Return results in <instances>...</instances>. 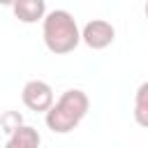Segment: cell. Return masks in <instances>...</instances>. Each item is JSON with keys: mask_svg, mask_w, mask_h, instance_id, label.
Masks as SVG:
<instances>
[{"mask_svg": "<svg viewBox=\"0 0 148 148\" xmlns=\"http://www.w3.org/2000/svg\"><path fill=\"white\" fill-rule=\"evenodd\" d=\"M134 120L139 127L148 130V81H143L134 92Z\"/></svg>", "mask_w": 148, "mask_h": 148, "instance_id": "cell-7", "label": "cell"}, {"mask_svg": "<svg viewBox=\"0 0 148 148\" xmlns=\"http://www.w3.org/2000/svg\"><path fill=\"white\" fill-rule=\"evenodd\" d=\"M21 99H23V104H25L30 111H35V113H46V111L53 106V102H56L53 88H51L46 81H42V79H30V81L23 86V90H21Z\"/></svg>", "mask_w": 148, "mask_h": 148, "instance_id": "cell-3", "label": "cell"}, {"mask_svg": "<svg viewBox=\"0 0 148 148\" xmlns=\"http://www.w3.org/2000/svg\"><path fill=\"white\" fill-rule=\"evenodd\" d=\"M39 143H42V136H39V132H37L35 127H30V125H18V127L9 134L5 148H39Z\"/></svg>", "mask_w": 148, "mask_h": 148, "instance_id": "cell-6", "label": "cell"}, {"mask_svg": "<svg viewBox=\"0 0 148 148\" xmlns=\"http://www.w3.org/2000/svg\"><path fill=\"white\" fill-rule=\"evenodd\" d=\"M116 39V28L104 18H92L81 30V42L92 51H104Z\"/></svg>", "mask_w": 148, "mask_h": 148, "instance_id": "cell-4", "label": "cell"}, {"mask_svg": "<svg viewBox=\"0 0 148 148\" xmlns=\"http://www.w3.org/2000/svg\"><path fill=\"white\" fill-rule=\"evenodd\" d=\"M0 5H5V7H12V5H14V0H0Z\"/></svg>", "mask_w": 148, "mask_h": 148, "instance_id": "cell-8", "label": "cell"}, {"mask_svg": "<svg viewBox=\"0 0 148 148\" xmlns=\"http://www.w3.org/2000/svg\"><path fill=\"white\" fill-rule=\"evenodd\" d=\"M143 12H146V18H148V0H146V7H143Z\"/></svg>", "mask_w": 148, "mask_h": 148, "instance_id": "cell-9", "label": "cell"}, {"mask_svg": "<svg viewBox=\"0 0 148 148\" xmlns=\"http://www.w3.org/2000/svg\"><path fill=\"white\" fill-rule=\"evenodd\" d=\"M90 109V99L83 90L79 88H69L65 90L53 106L44 113V120H46V127L56 134H69L74 127H79V123L86 118Z\"/></svg>", "mask_w": 148, "mask_h": 148, "instance_id": "cell-1", "label": "cell"}, {"mask_svg": "<svg viewBox=\"0 0 148 148\" xmlns=\"http://www.w3.org/2000/svg\"><path fill=\"white\" fill-rule=\"evenodd\" d=\"M42 37L51 53L67 56L81 44V30L76 18L67 9H53L42 21Z\"/></svg>", "mask_w": 148, "mask_h": 148, "instance_id": "cell-2", "label": "cell"}, {"mask_svg": "<svg viewBox=\"0 0 148 148\" xmlns=\"http://www.w3.org/2000/svg\"><path fill=\"white\" fill-rule=\"evenodd\" d=\"M12 12L21 23H37V21H44L46 16V2L44 0H14Z\"/></svg>", "mask_w": 148, "mask_h": 148, "instance_id": "cell-5", "label": "cell"}]
</instances>
